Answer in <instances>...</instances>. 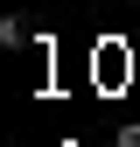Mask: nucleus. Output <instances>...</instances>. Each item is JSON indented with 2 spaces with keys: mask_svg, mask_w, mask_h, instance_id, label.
I'll use <instances>...</instances> for the list:
<instances>
[{
  "mask_svg": "<svg viewBox=\"0 0 140 147\" xmlns=\"http://www.w3.org/2000/svg\"><path fill=\"white\" fill-rule=\"evenodd\" d=\"M0 42H7V49H21V42H28V21H21V14H7V21H0Z\"/></svg>",
  "mask_w": 140,
  "mask_h": 147,
  "instance_id": "obj_1",
  "label": "nucleus"
},
{
  "mask_svg": "<svg viewBox=\"0 0 140 147\" xmlns=\"http://www.w3.org/2000/svg\"><path fill=\"white\" fill-rule=\"evenodd\" d=\"M119 147H140V126H126V133H119Z\"/></svg>",
  "mask_w": 140,
  "mask_h": 147,
  "instance_id": "obj_2",
  "label": "nucleus"
}]
</instances>
